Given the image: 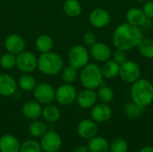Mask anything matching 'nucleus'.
<instances>
[{
    "mask_svg": "<svg viewBox=\"0 0 153 152\" xmlns=\"http://www.w3.org/2000/svg\"><path fill=\"white\" fill-rule=\"evenodd\" d=\"M42 149L40 143L34 140L25 141L20 147L19 152H41Z\"/></svg>",
    "mask_w": 153,
    "mask_h": 152,
    "instance_id": "obj_33",
    "label": "nucleus"
},
{
    "mask_svg": "<svg viewBox=\"0 0 153 152\" xmlns=\"http://www.w3.org/2000/svg\"><path fill=\"white\" fill-rule=\"evenodd\" d=\"M88 149L90 152H108L109 151V144L105 138L96 135L90 139Z\"/></svg>",
    "mask_w": 153,
    "mask_h": 152,
    "instance_id": "obj_23",
    "label": "nucleus"
},
{
    "mask_svg": "<svg viewBox=\"0 0 153 152\" xmlns=\"http://www.w3.org/2000/svg\"><path fill=\"white\" fill-rule=\"evenodd\" d=\"M42 116L46 121L49 123H55L60 119L61 112L56 106L50 103L46 105V107L42 109Z\"/></svg>",
    "mask_w": 153,
    "mask_h": 152,
    "instance_id": "obj_24",
    "label": "nucleus"
},
{
    "mask_svg": "<svg viewBox=\"0 0 153 152\" xmlns=\"http://www.w3.org/2000/svg\"><path fill=\"white\" fill-rule=\"evenodd\" d=\"M143 109H144V108H143V107L137 105L136 103H134V101H132V102H129V103H127L126 105V107H125V113L129 117L134 118V117L140 116L143 114Z\"/></svg>",
    "mask_w": 153,
    "mask_h": 152,
    "instance_id": "obj_32",
    "label": "nucleus"
},
{
    "mask_svg": "<svg viewBox=\"0 0 153 152\" xmlns=\"http://www.w3.org/2000/svg\"><path fill=\"white\" fill-rule=\"evenodd\" d=\"M90 56L97 62L104 63L112 56V51L108 45L103 42H96L90 47Z\"/></svg>",
    "mask_w": 153,
    "mask_h": 152,
    "instance_id": "obj_12",
    "label": "nucleus"
},
{
    "mask_svg": "<svg viewBox=\"0 0 153 152\" xmlns=\"http://www.w3.org/2000/svg\"><path fill=\"white\" fill-rule=\"evenodd\" d=\"M62 152H65V151H62Z\"/></svg>",
    "mask_w": 153,
    "mask_h": 152,
    "instance_id": "obj_41",
    "label": "nucleus"
},
{
    "mask_svg": "<svg viewBox=\"0 0 153 152\" xmlns=\"http://www.w3.org/2000/svg\"><path fill=\"white\" fill-rule=\"evenodd\" d=\"M101 68L102 75L105 79L112 80L119 76V70H120V65H118L117 62H115L113 59H109L103 63Z\"/></svg>",
    "mask_w": 153,
    "mask_h": 152,
    "instance_id": "obj_21",
    "label": "nucleus"
},
{
    "mask_svg": "<svg viewBox=\"0 0 153 152\" xmlns=\"http://www.w3.org/2000/svg\"><path fill=\"white\" fill-rule=\"evenodd\" d=\"M63 11L68 17L76 18L82 13V7L78 0H65L63 4Z\"/></svg>",
    "mask_w": 153,
    "mask_h": 152,
    "instance_id": "obj_22",
    "label": "nucleus"
},
{
    "mask_svg": "<svg viewBox=\"0 0 153 152\" xmlns=\"http://www.w3.org/2000/svg\"><path fill=\"white\" fill-rule=\"evenodd\" d=\"M77 90L72 83H64L56 90L55 99L62 106H69L76 100Z\"/></svg>",
    "mask_w": 153,
    "mask_h": 152,
    "instance_id": "obj_8",
    "label": "nucleus"
},
{
    "mask_svg": "<svg viewBox=\"0 0 153 152\" xmlns=\"http://www.w3.org/2000/svg\"><path fill=\"white\" fill-rule=\"evenodd\" d=\"M91 115L94 122L106 123L112 116V109L108 106V104L101 102L99 104H95L92 107Z\"/></svg>",
    "mask_w": 153,
    "mask_h": 152,
    "instance_id": "obj_14",
    "label": "nucleus"
},
{
    "mask_svg": "<svg viewBox=\"0 0 153 152\" xmlns=\"http://www.w3.org/2000/svg\"><path fill=\"white\" fill-rule=\"evenodd\" d=\"M137 1H139V2H141V3H145V2H147V1H149V0H137Z\"/></svg>",
    "mask_w": 153,
    "mask_h": 152,
    "instance_id": "obj_40",
    "label": "nucleus"
},
{
    "mask_svg": "<svg viewBox=\"0 0 153 152\" xmlns=\"http://www.w3.org/2000/svg\"><path fill=\"white\" fill-rule=\"evenodd\" d=\"M126 22L137 27L144 26L148 21V18L146 17L143 9L139 7H132L128 9L126 13Z\"/></svg>",
    "mask_w": 153,
    "mask_h": 152,
    "instance_id": "obj_18",
    "label": "nucleus"
},
{
    "mask_svg": "<svg viewBox=\"0 0 153 152\" xmlns=\"http://www.w3.org/2000/svg\"><path fill=\"white\" fill-rule=\"evenodd\" d=\"M4 47L7 52L18 55L24 50L25 41L19 34H10L4 40Z\"/></svg>",
    "mask_w": 153,
    "mask_h": 152,
    "instance_id": "obj_15",
    "label": "nucleus"
},
{
    "mask_svg": "<svg viewBox=\"0 0 153 152\" xmlns=\"http://www.w3.org/2000/svg\"><path fill=\"white\" fill-rule=\"evenodd\" d=\"M82 41L83 43L88 46V47H91L92 45H94L97 42V37L93 32L88 31L86 33L83 34L82 36Z\"/></svg>",
    "mask_w": 153,
    "mask_h": 152,
    "instance_id": "obj_36",
    "label": "nucleus"
},
{
    "mask_svg": "<svg viewBox=\"0 0 153 152\" xmlns=\"http://www.w3.org/2000/svg\"><path fill=\"white\" fill-rule=\"evenodd\" d=\"M130 94L132 101L146 108L153 102V84L147 79L140 78L132 83Z\"/></svg>",
    "mask_w": 153,
    "mask_h": 152,
    "instance_id": "obj_2",
    "label": "nucleus"
},
{
    "mask_svg": "<svg viewBox=\"0 0 153 152\" xmlns=\"http://www.w3.org/2000/svg\"><path fill=\"white\" fill-rule=\"evenodd\" d=\"M111 21L110 13L104 8H96L90 13L89 22L91 25L97 29L107 27Z\"/></svg>",
    "mask_w": 153,
    "mask_h": 152,
    "instance_id": "obj_11",
    "label": "nucleus"
},
{
    "mask_svg": "<svg viewBox=\"0 0 153 152\" xmlns=\"http://www.w3.org/2000/svg\"><path fill=\"white\" fill-rule=\"evenodd\" d=\"M110 152H127L128 143L123 138H117L109 145Z\"/></svg>",
    "mask_w": 153,
    "mask_h": 152,
    "instance_id": "obj_34",
    "label": "nucleus"
},
{
    "mask_svg": "<svg viewBox=\"0 0 153 152\" xmlns=\"http://www.w3.org/2000/svg\"><path fill=\"white\" fill-rule=\"evenodd\" d=\"M19 87L24 91H31L37 85L36 79L30 73H23L18 80Z\"/></svg>",
    "mask_w": 153,
    "mask_h": 152,
    "instance_id": "obj_26",
    "label": "nucleus"
},
{
    "mask_svg": "<svg viewBox=\"0 0 153 152\" xmlns=\"http://www.w3.org/2000/svg\"><path fill=\"white\" fill-rule=\"evenodd\" d=\"M97 100H98L97 92H95V90H91V89L84 88V90L80 91L76 97L77 105L83 109L91 108L97 103Z\"/></svg>",
    "mask_w": 153,
    "mask_h": 152,
    "instance_id": "obj_13",
    "label": "nucleus"
},
{
    "mask_svg": "<svg viewBox=\"0 0 153 152\" xmlns=\"http://www.w3.org/2000/svg\"><path fill=\"white\" fill-rule=\"evenodd\" d=\"M64 68L63 58L55 52L48 51L41 53L38 57V69L48 76L56 75Z\"/></svg>",
    "mask_w": 153,
    "mask_h": 152,
    "instance_id": "obj_3",
    "label": "nucleus"
},
{
    "mask_svg": "<svg viewBox=\"0 0 153 152\" xmlns=\"http://www.w3.org/2000/svg\"><path fill=\"white\" fill-rule=\"evenodd\" d=\"M47 125L38 120H33V122L29 126V132L31 136L35 138H41L48 131H47Z\"/></svg>",
    "mask_w": 153,
    "mask_h": 152,
    "instance_id": "obj_29",
    "label": "nucleus"
},
{
    "mask_svg": "<svg viewBox=\"0 0 153 152\" xmlns=\"http://www.w3.org/2000/svg\"><path fill=\"white\" fill-rule=\"evenodd\" d=\"M17 82L14 78L7 73H0V96L11 97L17 90Z\"/></svg>",
    "mask_w": 153,
    "mask_h": 152,
    "instance_id": "obj_16",
    "label": "nucleus"
},
{
    "mask_svg": "<svg viewBox=\"0 0 153 152\" xmlns=\"http://www.w3.org/2000/svg\"><path fill=\"white\" fill-rule=\"evenodd\" d=\"M67 59L70 65L79 70L89 63L90 52L85 47L82 45H75L70 48L67 54Z\"/></svg>",
    "mask_w": 153,
    "mask_h": 152,
    "instance_id": "obj_5",
    "label": "nucleus"
},
{
    "mask_svg": "<svg viewBox=\"0 0 153 152\" xmlns=\"http://www.w3.org/2000/svg\"><path fill=\"white\" fill-rule=\"evenodd\" d=\"M143 39V33L140 27L128 22L119 24L113 34V44L117 49L131 50L139 46Z\"/></svg>",
    "mask_w": 153,
    "mask_h": 152,
    "instance_id": "obj_1",
    "label": "nucleus"
},
{
    "mask_svg": "<svg viewBox=\"0 0 153 152\" xmlns=\"http://www.w3.org/2000/svg\"><path fill=\"white\" fill-rule=\"evenodd\" d=\"M21 143L16 137L11 134L3 135L0 138V151L19 152Z\"/></svg>",
    "mask_w": 153,
    "mask_h": 152,
    "instance_id": "obj_20",
    "label": "nucleus"
},
{
    "mask_svg": "<svg viewBox=\"0 0 153 152\" xmlns=\"http://www.w3.org/2000/svg\"><path fill=\"white\" fill-rule=\"evenodd\" d=\"M54 45L53 39L48 34H41L36 39V47L40 53L51 51Z\"/></svg>",
    "mask_w": 153,
    "mask_h": 152,
    "instance_id": "obj_25",
    "label": "nucleus"
},
{
    "mask_svg": "<svg viewBox=\"0 0 153 152\" xmlns=\"http://www.w3.org/2000/svg\"><path fill=\"white\" fill-rule=\"evenodd\" d=\"M39 143L45 152H57L62 146V139L57 133L49 131L41 137Z\"/></svg>",
    "mask_w": 153,
    "mask_h": 152,
    "instance_id": "obj_10",
    "label": "nucleus"
},
{
    "mask_svg": "<svg viewBox=\"0 0 153 152\" xmlns=\"http://www.w3.org/2000/svg\"><path fill=\"white\" fill-rule=\"evenodd\" d=\"M16 67L23 73H30L38 68V57L33 53L23 50L16 55Z\"/></svg>",
    "mask_w": 153,
    "mask_h": 152,
    "instance_id": "obj_7",
    "label": "nucleus"
},
{
    "mask_svg": "<svg viewBox=\"0 0 153 152\" xmlns=\"http://www.w3.org/2000/svg\"><path fill=\"white\" fill-rule=\"evenodd\" d=\"M0 65L5 70H11L16 66V55L10 52L3 54L0 57Z\"/></svg>",
    "mask_w": 153,
    "mask_h": 152,
    "instance_id": "obj_31",
    "label": "nucleus"
},
{
    "mask_svg": "<svg viewBox=\"0 0 153 152\" xmlns=\"http://www.w3.org/2000/svg\"><path fill=\"white\" fill-rule=\"evenodd\" d=\"M78 69L72 65H68L62 70V79L65 83H73L78 78Z\"/></svg>",
    "mask_w": 153,
    "mask_h": 152,
    "instance_id": "obj_30",
    "label": "nucleus"
},
{
    "mask_svg": "<svg viewBox=\"0 0 153 152\" xmlns=\"http://www.w3.org/2000/svg\"><path fill=\"white\" fill-rule=\"evenodd\" d=\"M79 74L82 85L85 89L97 90L104 83V77L101 73V68L97 64L88 63L81 69Z\"/></svg>",
    "mask_w": 153,
    "mask_h": 152,
    "instance_id": "obj_4",
    "label": "nucleus"
},
{
    "mask_svg": "<svg viewBox=\"0 0 153 152\" xmlns=\"http://www.w3.org/2000/svg\"><path fill=\"white\" fill-rule=\"evenodd\" d=\"M141 67L140 65L131 60H127L124 64L120 65L119 77L126 83H134L141 78Z\"/></svg>",
    "mask_w": 153,
    "mask_h": 152,
    "instance_id": "obj_6",
    "label": "nucleus"
},
{
    "mask_svg": "<svg viewBox=\"0 0 153 152\" xmlns=\"http://www.w3.org/2000/svg\"><path fill=\"white\" fill-rule=\"evenodd\" d=\"M56 96V90L53 86L47 82H41L36 85L33 90V97L41 105L50 104Z\"/></svg>",
    "mask_w": 153,
    "mask_h": 152,
    "instance_id": "obj_9",
    "label": "nucleus"
},
{
    "mask_svg": "<svg viewBox=\"0 0 153 152\" xmlns=\"http://www.w3.org/2000/svg\"><path fill=\"white\" fill-rule=\"evenodd\" d=\"M143 11L145 13L146 17L148 19H153V1L149 0L145 3H143Z\"/></svg>",
    "mask_w": 153,
    "mask_h": 152,
    "instance_id": "obj_37",
    "label": "nucleus"
},
{
    "mask_svg": "<svg viewBox=\"0 0 153 152\" xmlns=\"http://www.w3.org/2000/svg\"><path fill=\"white\" fill-rule=\"evenodd\" d=\"M99 132L96 123L92 120L84 119L77 125V133L83 139H91L96 136Z\"/></svg>",
    "mask_w": 153,
    "mask_h": 152,
    "instance_id": "obj_17",
    "label": "nucleus"
},
{
    "mask_svg": "<svg viewBox=\"0 0 153 152\" xmlns=\"http://www.w3.org/2000/svg\"><path fill=\"white\" fill-rule=\"evenodd\" d=\"M140 152H153V147L152 146H145L140 151Z\"/></svg>",
    "mask_w": 153,
    "mask_h": 152,
    "instance_id": "obj_39",
    "label": "nucleus"
},
{
    "mask_svg": "<svg viewBox=\"0 0 153 152\" xmlns=\"http://www.w3.org/2000/svg\"><path fill=\"white\" fill-rule=\"evenodd\" d=\"M112 56H113V60L117 62L118 65H122L128 60L126 51L122 49H117L112 55Z\"/></svg>",
    "mask_w": 153,
    "mask_h": 152,
    "instance_id": "obj_35",
    "label": "nucleus"
},
{
    "mask_svg": "<svg viewBox=\"0 0 153 152\" xmlns=\"http://www.w3.org/2000/svg\"><path fill=\"white\" fill-rule=\"evenodd\" d=\"M137 47L142 56L147 59H153V39L143 38Z\"/></svg>",
    "mask_w": 153,
    "mask_h": 152,
    "instance_id": "obj_27",
    "label": "nucleus"
},
{
    "mask_svg": "<svg viewBox=\"0 0 153 152\" xmlns=\"http://www.w3.org/2000/svg\"><path fill=\"white\" fill-rule=\"evenodd\" d=\"M97 96H98V99H100L102 103L109 104L113 101L115 94L110 87L103 83L100 87L98 88Z\"/></svg>",
    "mask_w": 153,
    "mask_h": 152,
    "instance_id": "obj_28",
    "label": "nucleus"
},
{
    "mask_svg": "<svg viewBox=\"0 0 153 152\" xmlns=\"http://www.w3.org/2000/svg\"><path fill=\"white\" fill-rule=\"evenodd\" d=\"M74 152H90L88 147H85V146H78L74 149Z\"/></svg>",
    "mask_w": 153,
    "mask_h": 152,
    "instance_id": "obj_38",
    "label": "nucleus"
},
{
    "mask_svg": "<svg viewBox=\"0 0 153 152\" xmlns=\"http://www.w3.org/2000/svg\"><path fill=\"white\" fill-rule=\"evenodd\" d=\"M22 115L29 120H36L42 115L41 104L36 100H29L22 106Z\"/></svg>",
    "mask_w": 153,
    "mask_h": 152,
    "instance_id": "obj_19",
    "label": "nucleus"
}]
</instances>
